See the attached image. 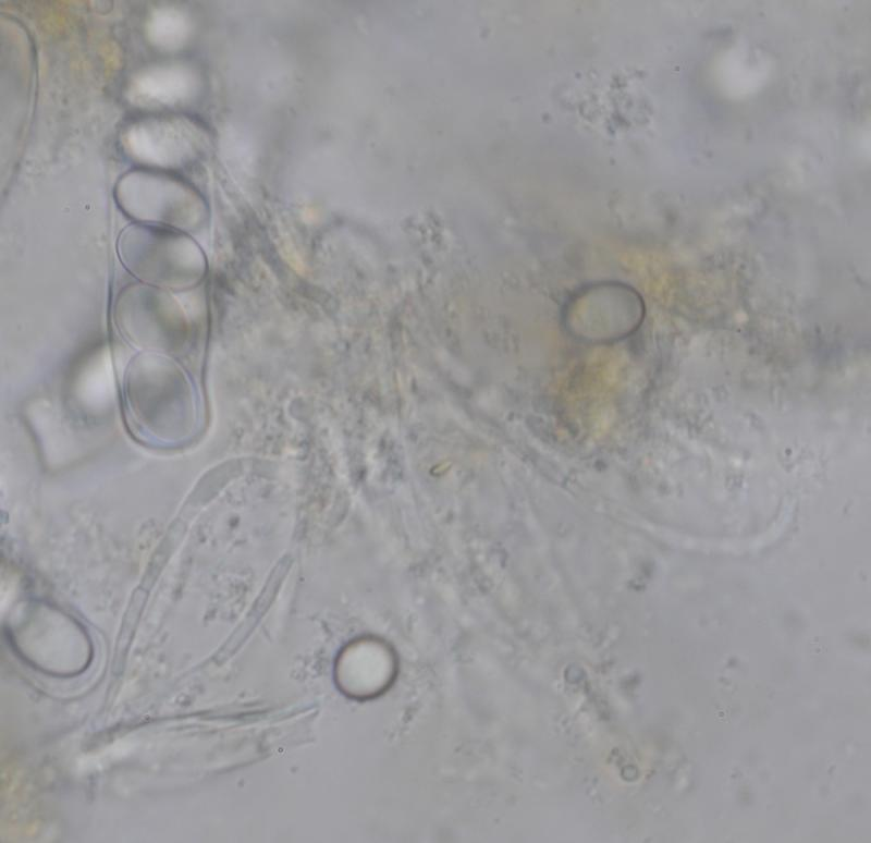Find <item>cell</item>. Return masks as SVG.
I'll return each mask as SVG.
<instances>
[{
	"label": "cell",
	"mask_w": 871,
	"mask_h": 843,
	"mask_svg": "<svg viewBox=\"0 0 871 843\" xmlns=\"http://www.w3.org/2000/svg\"><path fill=\"white\" fill-rule=\"evenodd\" d=\"M116 198L137 223L184 232L194 229L203 218L201 201L189 186L154 172H130L121 180Z\"/></svg>",
	"instance_id": "cell-4"
},
{
	"label": "cell",
	"mask_w": 871,
	"mask_h": 843,
	"mask_svg": "<svg viewBox=\"0 0 871 843\" xmlns=\"http://www.w3.org/2000/svg\"><path fill=\"white\" fill-rule=\"evenodd\" d=\"M114 321L122 337L143 352L183 356L194 346V321L172 291L132 283L114 303Z\"/></svg>",
	"instance_id": "cell-2"
},
{
	"label": "cell",
	"mask_w": 871,
	"mask_h": 843,
	"mask_svg": "<svg viewBox=\"0 0 871 843\" xmlns=\"http://www.w3.org/2000/svg\"><path fill=\"white\" fill-rule=\"evenodd\" d=\"M116 248L121 262L134 278L160 289L194 288L205 272L199 246L180 230L133 223L121 232Z\"/></svg>",
	"instance_id": "cell-3"
},
{
	"label": "cell",
	"mask_w": 871,
	"mask_h": 843,
	"mask_svg": "<svg viewBox=\"0 0 871 843\" xmlns=\"http://www.w3.org/2000/svg\"><path fill=\"white\" fill-rule=\"evenodd\" d=\"M394 675V659L383 647H353L336 664L338 683L344 693L366 698L381 693Z\"/></svg>",
	"instance_id": "cell-5"
},
{
	"label": "cell",
	"mask_w": 871,
	"mask_h": 843,
	"mask_svg": "<svg viewBox=\"0 0 871 843\" xmlns=\"http://www.w3.org/2000/svg\"><path fill=\"white\" fill-rule=\"evenodd\" d=\"M123 399L128 423L143 439L173 444L193 437L198 423L197 390L174 357L137 354L125 372Z\"/></svg>",
	"instance_id": "cell-1"
}]
</instances>
